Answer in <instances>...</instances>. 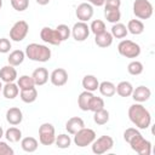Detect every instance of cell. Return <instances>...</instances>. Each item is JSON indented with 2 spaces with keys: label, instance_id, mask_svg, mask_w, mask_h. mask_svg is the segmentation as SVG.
Instances as JSON below:
<instances>
[{
  "label": "cell",
  "instance_id": "cell-40",
  "mask_svg": "<svg viewBox=\"0 0 155 155\" xmlns=\"http://www.w3.org/2000/svg\"><path fill=\"white\" fill-rule=\"evenodd\" d=\"M11 50V41L6 38L0 39V53H7Z\"/></svg>",
  "mask_w": 155,
  "mask_h": 155
},
{
  "label": "cell",
  "instance_id": "cell-37",
  "mask_svg": "<svg viewBox=\"0 0 155 155\" xmlns=\"http://www.w3.org/2000/svg\"><path fill=\"white\" fill-rule=\"evenodd\" d=\"M56 30L58 33V36H59L61 41H65L69 38V35H70V28L67 24H59V25H57Z\"/></svg>",
  "mask_w": 155,
  "mask_h": 155
},
{
  "label": "cell",
  "instance_id": "cell-28",
  "mask_svg": "<svg viewBox=\"0 0 155 155\" xmlns=\"http://www.w3.org/2000/svg\"><path fill=\"white\" fill-rule=\"evenodd\" d=\"M38 98V91L35 87H30L28 90H21V99L24 103H33Z\"/></svg>",
  "mask_w": 155,
  "mask_h": 155
},
{
  "label": "cell",
  "instance_id": "cell-8",
  "mask_svg": "<svg viewBox=\"0 0 155 155\" xmlns=\"http://www.w3.org/2000/svg\"><path fill=\"white\" fill-rule=\"evenodd\" d=\"M114 147V139L110 136H101L92 142V151L97 155L109 151Z\"/></svg>",
  "mask_w": 155,
  "mask_h": 155
},
{
  "label": "cell",
  "instance_id": "cell-16",
  "mask_svg": "<svg viewBox=\"0 0 155 155\" xmlns=\"http://www.w3.org/2000/svg\"><path fill=\"white\" fill-rule=\"evenodd\" d=\"M82 127H85V122L81 117L79 116H73L70 117L67 124H65V130L68 131L69 134H75L79 130H81Z\"/></svg>",
  "mask_w": 155,
  "mask_h": 155
},
{
  "label": "cell",
  "instance_id": "cell-3",
  "mask_svg": "<svg viewBox=\"0 0 155 155\" xmlns=\"http://www.w3.org/2000/svg\"><path fill=\"white\" fill-rule=\"evenodd\" d=\"M25 56L34 61V62H47L51 58V50L45 46V45H40V44H29L25 47Z\"/></svg>",
  "mask_w": 155,
  "mask_h": 155
},
{
  "label": "cell",
  "instance_id": "cell-11",
  "mask_svg": "<svg viewBox=\"0 0 155 155\" xmlns=\"http://www.w3.org/2000/svg\"><path fill=\"white\" fill-rule=\"evenodd\" d=\"M40 38L46 44H50V45H54V46H58L62 41L58 36V33L56 29H52L50 27H44L40 31Z\"/></svg>",
  "mask_w": 155,
  "mask_h": 155
},
{
  "label": "cell",
  "instance_id": "cell-1",
  "mask_svg": "<svg viewBox=\"0 0 155 155\" xmlns=\"http://www.w3.org/2000/svg\"><path fill=\"white\" fill-rule=\"evenodd\" d=\"M124 139L131 145V149L138 153L139 155H150L151 143L147 140L137 128H126L124 132Z\"/></svg>",
  "mask_w": 155,
  "mask_h": 155
},
{
  "label": "cell",
  "instance_id": "cell-30",
  "mask_svg": "<svg viewBox=\"0 0 155 155\" xmlns=\"http://www.w3.org/2000/svg\"><path fill=\"white\" fill-rule=\"evenodd\" d=\"M5 137L8 142L11 143H17L19 142V139L22 138V131L17 127H10L8 130H6L5 132Z\"/></svg>",
  "mask_w": 155,
  "mask_h": 155
},
{
  "label": "cell",
  "instance_id": "cell-38",
  "mask_svg": "<svg viewBox=\"0 0 155 155\" xmlns=\"http://www.w3.org/2000/svg\"><path fill=\"white\" fill-rule=\"evenodd\" d=\"M103 108H104V101H103V98L93 96L92 97V101L90 103V110L94 113V111H98V110H101Z\"/></svg>",
  "mask_w": 155,
  "mask_h": 155
},
{
  "label": "cell",
  "instance_id": "cell-33",
  "mask_svg": "<svg viewBox=\"0 0 155 155\" xmlns=\"http://www.w3.org/2000/svg\"><path fill=\"white\" fill-rule=\"evenodd\" d=\"M19 90H28L30 87H34L35 84H34V80L31 76L29 75H22L18 78V82H17Z\"/></svg>",
  "mask_w": 155,
  "mask_h": 155
},
{
  "label": "cell",
  "instance_id": "cell-5",
  "mask_svg": "<svg viewBox=\"0 0 155 155\" xmlns=\"http://www.w3.org/2000/svg\"><path fill=\"white\" fill-rule=\"evenodd\" d=\"M153 5L149 0H134L133 13L139 19H148L153 16Z\"/></svg>",
  "mask_w": 155,
  "mask_h": 155
},
{
  "label": "cell",
  "instance_id": "cell-41",
  "mask_svg": "<svg viewBox=\"0 0 155 155\" xmlns=\"http://www.w3.org/2000/svg\"><path fill=\"white\" fill-rule=\"evenodd\" d=\"M121 0H104V8L107 10H116L120 8Z\"/></svg>",
  "mask_w": 155,
  "mask_h": 155
},
{
  "label": "cell",
  "instance_id": "cell-42",
  "mask_svg": "<svg viewBox=\"0 0 155 155\" xmlns=\"http://www.w3.org/2000/svg\"><path fill=\"white\" fill-rule=\"evenodd\" d=\"M13 154H15L13 149L10 145H7L6 142L0 140V155H13Z\"/></svg>",
  "mask_w": 155,
  "mask_h": 155
},
{
  "label": "cell",
  "instance_id": "cell-43",
  "mask_svg": "<svg viewBox=\"0 0 155 155\" xmlns=\"http://www.w3.org/2000/svg\"><path fill=\"white\" fill-rule=\"evenodd\" d=\"M88 4L94 5V6H103L104 5V0H87Z\"/></svg>",
  "mask_w": 155,
  "mask_h": 155
},
{
  "label": "cell",
  "instance_id": "cell-26",
  "mask_svg": "<svg viewBox=\"0 0 155 155\" xmlns=\"http://www.w3.org/2000/svg\"><path fill=\"white\" fill-rule=\"evenodd\" d=\"M38 145L39 143L34 137H25L21 140V147L27 153H34L38 149Z\"/></svg>",
  "mask_w": 155,
  "mask_h": 155
},
{
  "label": "cell",
  "instance_id": "cell-22",
  "mask_svg": "<svg viewBox=\"0 0 155 155\" xmlns=\"http://www.w3.org/2000/svg\"><path fill=\"white\" fill-rule=\"evenodd\" d=\"M99 82L97 80V78L94 75H85L82 79V87L85 88V91H90L93 92L98 88Z\"/></svg>",
  "mask_w": 155,
  "mask_h": 155
},
{
  "label": "cell",
  "instance_id": "cell-36",
  "mask_svg": "<svg viewBox=\"0 0 155 155\" xmlns=\"http://www.w3.org/2000/svg\"><path fill=\"white\" fill-rule=\"evenodd\" d=\"M105 30L107 29H105V24H104L103 21H101V19L92 21V23L90 25V31H92L94 35H98V34H101V33H103Z\"/></svg>",
  "mask_w": 155,
  "mask_h": 155
},
{
  "label": "cell",
  "instance_id": "cell-31",
  "mask_svg": "<svg viewBox=\"0 0 155 155\" xmlns=\"http://www.w3.org/2000/svg\"><path fill=\"white\" fill-rule=\"evenodd\" d=\"M93 121L97 125H105L109 121V111L105 108H103V109H101L98 111H94Z\"/></svg>",
  "mask_w": 155,
  "mask_h": 155
},
{
  "label": "cell",
  "instance_id": "cell-23",
  "mask_svg": "<svg viewBox=\"0 0 155 155\" xmlns=\"http://www.w3.org/2000/svg\"><path fill=\"white\" fill-rule=\"evenodd\" d=\"M98 90L102 96L104 97H113L116 93V86L110 81H103L99 84Z\"/></svg>",
  "mask_w": 155,
  "mask_h": 155
},
{
  "label": "cell",
  "instance_id": "cell-6",
  "mask_svg": "<svg viewBox=\"0 0 155 155\" xmlns=\"http://www.w3.org/2000/svg\"><path fill=\"white\" fill-rule=\"evenodd\" d=\"M96 132L91 128H86V127H82L81 130H79L75 134H74V143L75 145L80 147V148H84V147H87V145H91L92 142L96 139Z\"/></svg>",
  "mask_w": 155,
  "mask_h": 155
},
{
  "label": "cell",
  "instance_id": "cell-29",
  "mask_svg": "<svg viewBox=\"0 0 155 155\" xmlns=\"http://www.w3.org/2000/svg\"><path fill=\"white\" fill-rule=\"evenodd\" d=\"M127 28H126V25L125 24H122V23H114L113 24V27H111V35H113V38H116V39H124V38H126V35H127Z\"/></svg>",
  "mask_w": 155,
  "mask_h": 155
},
{
  "label": "cell",
  "instance_id": "cell-14",
  "mask_svg": "<svg viewBox=\"0 0 155 155\" xmlns=\"http://www.w3.org/2000/svg\"><path fill=\"white\" fill-rule=\"evenodd\" d=\"M131 96H132V98L134 99L136 103H143V102H147L150 98L151 91L147 86H138V87L133 88Z\"/></svg>",
  "mask_w": 155,
  "mask_h": 155
},
{
  "label": "cell",
  "instance_id": "cell-15",
  "mask_svg": "<svg viewBox=\"0 0 155 155\" xmlns=\"http://www.w3.org/2000/svg\"><path fill=\"white\" fill-rule=\"evenodd\" d=\"M23 120V113L19 108L17 107H13V108H10L7 111H6V121L12 125V126H16V125H19Z\"/></svg>",
  "mask_w": 155,
  "mask_h": 155
},
{
  "label": "cell",
  "instance_id": "cell-32",
  "mask_svg": "<svg viewBox=\"0 0 155 155\" xmlns=\"http://www.w3.org/2000/svg\"><path fill=\"white\" fill-rule=\"evenodd\" d=\"M104 17L108 22L110 23H117L120 19H121V12H120V8H116V10H107L104 8Z\"/></svg>",
  "mask_w": 155,
  "mask_h": 155
},
{
  "label": "cell",
  "instance_id": "cell-39",
  "mask_svg": "<svg viewBox=\"0 0 155 155\" xmlns=\"http://www.w3.org/2000/svg\"><path fill=\"white\" fill-rule=\"evenodd\" d=\"M11 5L16 11L22 12L29 7V0H11Z\"/></svg>",
  "mask_w": 155,
  "mask_h": 155
},
{
  "label": "cell",
  "instance_id": "cell-19",
  "mask_svg": "<svg viewBox=\"0 0 155 155\" xmlns=\"http://www.w3.org/2000/svg\"><path fill=\"white\" fill-rule=\"evenodd\" d=\"M113 35L109 33V31H103V33H101V34H98V35H96V38H94V42H96V45L97 46H99V47H102V48H107V47H109L111 44H113Z\"/></svg>",
  "mask_w": 155,
  "mask_h": 155
},
{
  "label": "cell",
  "instance_id": "cell-27",
  "mask_svg": "<svg viewBox=\"0 0 155 155\" xmlns=\"http://www.w3.org/2000/svg\"><path fill=\"white\" fill-rule=\"evenodd\" d=\"M132 91H133V86L128 81H121L116 86V92L121 97H130L132 94Z\"/></svg>",
  "mask_w": 155,
  "mask_h": 155
},
{
  "label": "cell",
  "instance_id": "cell-25",
  "mask_svg": "<svg viewBox=\"0 0 155 155\" xmlns=\"http://www.w3.org/2000/svg\"><path fill=\"white\" fill-rule=\"evenodd\" d=\"M127 31H130L133 35H139L144 31V24L139 19H131L127 23Z\"/></svg>",
  "mask_w": 155,
  "mask_h": 155
},
{
  "label": "cell",
  "instance_id": "cell-2",
  "mask_svg": "<svg viewBox=\"0 0 155 155\" xmlns=\"http://www.w3.org/2000/svg\"><path fill=\"white\" fill-rule=\"evenodd\" d=\"M128 117L131 122L140 130H145L151 124V115L149 110L140 103H134L128 108Z\"/></svg>",
  "mask_w": 155,
  "mask_h": 155
},
{
  "label": "cell",
  "instance_id": "cell-7",
  "mask_svg": "<svg viewBox=\"0 0 155 155\" xmlns=\"http://www.w3.org/2000/svg\"><path fill=\"white\" fill-rule=\"evenodd\" d=\"M56 134L52 124L45 122L39 127V140L42 145H52L54 143Z\"/></svg>",
  "mask_w": 155,
  "mask_h": 155
},
{
  "label": "cell",
  "instance_id": "cell-9",
  "mask_svg": "<svg viewBox=\"0 0 155 155\" xmlns=\"http://www.w3.org/2000/svg\"><path fill=\"white\" fill-rule=\"evenodd\" d=\"M28 31H29L28 23L25 21H18L10 29V39L16 41V42H19V41L24 40V38L27 36Z\"/></svg>",
  "mask_w": 155,
  "mask_h": 155
},
{
  "label": "cell",
  "instance_id": "cell-24",
  "mask_svg": "<svg viewBox=\"0 0 155 155\" xmlns=\"http://www.w3.org/2000/svg\"><path fill=\"white\" fill-rule=\"evenodd\" d=\"M24 58H25V53H24L22 50H15V51H12V52L10 53L7 61H8V64H10V65L17 67V65H19V64L23 63Z\"/></svg>",
  "mask_w": 155,
  "mask_h": 155
},
{
  "label": "cell",
  "instance_id": "cell-47",
  "mask_svg": "<svg viewBox=\"0 0 155 155\" xmlns=\"http://www.w3.org/2000/svg\"><path fill=\"white\" fill-rule=\"evenodd\" d=\"M1 6H2V0H0V8H1Z\"/></svg>",
  "mask_w": 155,
  "mask_h": 155
},
{
  "label": "cell",
  "instance_id": "cell-18",
  "mask_svg": "<svg viewBox=\"0 0 155 155\" xmlns=\"http://www.w3.org/2000/svg\"><path fill=\"white\" fill-rule=\"evenodd\" d=\"M31 78L34 80V84L38 85V86H42L47 82L48 80V71L46 68H36L33 74H31Z\"/></svg>",
  "mask_w": 155,
  "mask_h": 155
},
{
  "label": "cell",
  "instance_id": "cell-45",
  "mask_svg": "<svg viewBox=\"0 0 155 155\" xmlns=\"http://www.w3.org/2000/svg\"><path fill=\"white\" fill-rule=\"evenodd\" d=\"M4 136V130H2V127L0 126V139H1V137Z\"/></svg>",
  "mask_w": 155,
  "mask_h": 155
},
{
  "label": "cell",
  "instance_id": "cell-21",
  "mask_svg": "<svg viewBox=\"0 0 155 155\" xmlns=\"http://www.w3.org/2000/svg\"><path fill=\"white\" fill-rule=\"evenodd\" d=\"M92 97H93V94L90 91H84V92H81L79 94V97H78V105H79V108L82 111L90 110V103L92 101Z\"/></svg>",
  "mask_w": 155,
  "mask_h": 155
},
{
  "label": "cell",
  "instance_id": "cell-44",
  "mask_svg": "<svg viewBox=\"0 0 155 155\" xmlns=\"http://www.w3.org/2000/svg\"><path fill=\"white\" fill-rule=\"evenodd\" d=\"M39 5H42V6H45V5H47L48 2H50V0H35Z\"/></svg>",
  "mask_w": 155,
  "mask_h": 155
},
{
  "label": "cell",
  "instance_id": "cell-17",
  "mask_svg": "<svg viewBox=\"0 0 155 155\" xmlns=\"http://www.w3.org/2000/svg\"><path fill=\"white\" fill-rule=\"evenodd\" d=\"M17 79V70L13 65H5L0 69V80L4 82H13Z\"/></svg>",
  "mask_w": 155,
  "mask_h": 155
},
{
  "label": "cell",
  "instance_id": "cell-12",
  "mask_svg": "<svg viewBox=\"0 0 155 155\" xmlns=\"http://www.w3.org/2000/svg\"><path fill=\"white\" fill-rule=\"evenodd\" d=\"M75 15L78 17L79 21L81 22H87L92 18L93 16V7L91 4L88 2H82L80 4L78 7H76V11H75Z\"/></svg>",
  "mask_w": 155,
  "mask_h": 155
},
{
  "label": "cell",
  "instance_id": "cell-34",
  "mask_svg": "<svg viewBox=\"0 0 155 155\" xmlns=\"http://www.w3.org/2000/svg\"><path fill=\"white\" fill-rule=\"evenodd\" d=\"M54 143H56V145H57L58 148H61V149H67V148L70 147L71 139H70V137H69L68 134L62 133V134H58V136L56 137Z\"/></svg>",
  "mask_w": 155,
  "mask_h": 155
},
{
  "label": "cell",
  "instance_id": "cell-13",
  "mask_svg": "<svg viewBox=\"0 0 155 155\" xmlns=\"http://www.w3.org/2000/svg\"><path fill=\"white\" fill-rule=\"evenodd\" d=\"M50 80H51L52 85H54V86H58V87L59 86H63L68 81V73L63 68H57V69H54L51 73Z\"/></svg>",
  "mask_w": 155,
  "mask_h": 155
},
{
  "label": "cell",
  "instance_id": "cell-4",
  "mask_svg": "<svg viewBox=\"0 0 155 155\" xmlns=\"http://www.w3.org/2000/svg\"><path fill=\"white\" fill-rule=\"evenodd\" d=\"M117 51L126 58H137L140 54V46L132 40H122L117 45Z\"/></svg>",
  "mask_w": 155,
  "mask_h": 155
},
{
  "label": "cell",
  "instance_id": "cell-20",
  "mask_svg": "<svg viewBox=\"0 0 155 155\" xmlns=\"http://www.w3.org/2000/svg\"><path fill=\"white\" fill-rule=\"evenodd\" d=\"M19 93V87L15 82H5L2 86V94L7 99H15Z\"/></svg>",
  "mask_w": 155,
  "mask_h": 155
},
{
  "label": "cell",
  "instance_id": "cell-35",
  "mask_svg": "<svg viewBox=\"0 0 155 155\" xmlns=\"http://www.w3.org/2000/svg\"><path fill=\"white\" fill-rule=\"evenodd\" d=\"M143 64L139 62V61H132L128 65H127V71L131 74V75H140L143 73Z\"/></svg>",
  "mask_w": 155,
  "mask_h": 155
},
{
  "label": "cell",
  "instance_id": "cell-10",
  "mask_svg": "<svg viewBox=\"0 0 155 155\" xmlns=\"http://www.w3.org/2000/svg\"><path fill=\"white\" fill-rule=\"evenodd\" d=\"M71 35L76 41H85L90 35V27L86 22H76L71 28Z\"/></svg>",
  "mask_w": 155,
  "mask_h": 155
},
{
  "label": "cell",
  "instance_id": "cell-46",
  "mask_svg": "<svg viewBox=\"0 0 155 155\" xmlns=\"http://www.w3.org/2000/svg\"><path fill=\"white\" fill-rule=\"evenodd\" d=\"M1 91H2V84L0 82V92H1Z\"/></svg>",
  "mask_w": 155,
  "mask_h": 155
}]
</instances>
